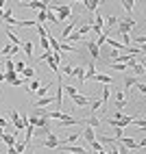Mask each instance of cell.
<instances>
[{
  "label": "cell",
  "instance_id": "1",
  "mask_svg": "<svg viewBox=\"0 0 146 154\" xmlns=\"http://www.w3.org/2000/svg\"><path fill=\"white\" fill-rule=\"evenodd\" d=\"M133 119L135 117H131V115H124V113H113V115L107 119V124H111L113 128H124V126H129V124H133Z\"/></svg>",
  "mask_w": 146,
  "mask_h": 154
},
{
  "label": "cell",
  "instance_id": "2",
  "mask_svg": "<svg viewBox=\"0 0 146 154\" xmlns=\"http://www.w3.org/2000/svg\"><path fill=\"white\" fill-rule=\"evenodd\" d=\"M48 9L57 13V22L68 20V17L72 15V7H70V5H50V2H48Z\"/></svg>",
  "mask_w": 146,
  "mask_h": 154
},
{
  "label": "cell",
  "instance_id": "3",
  "mask_svg": "<svg viewBox=\"0 0 146 154\" xmlns=\"http://www.w3.org/2000/svg\"><path fill=\"white\" fill-rule=\"evenodd\" d=\"M59 124L61 126H74V124H81L83 126V117H72V115H68V113H61Z\"/></svg>",
  "mask_w": 146,
  "mask_h": 154
},
{
  "label": "cell",
  "instance_id": "4",
  "mask_svg": "<svg viewBox=\"0 0 146 154\" xmlns=\"http://www.w3.org/2000/svg\"><path fill=\"white\" fill-rule=\"evenodd\" d=\"M28 124L33 126V128H35V126H37V128H46V126H48V117H35V115H31V117H28Z\"/></svg>",
  "mask_w": 146,
  "mask_h": 154
},
{
  "label": "cell",
  "instance_id": "5",
  "mask_svg": "<svg viewBox=\"0 0 146 154\" xmlns=\"http://www.w3.org/2000/svg\"><path fill=\"white\" fill-rule=\"evenodd\" d=\"M83 126H89V128H98L102 126V122L96 117V115H89V117H83Z\"/></svg>",
  "mask_w": 146,
  "mask_h": 154
},
{
  "label": "cell",
  "instance_id": "6",
  "mask_svg": "<svg viewBox=\"0 0 146 154\" xmlns=\"http://www.w3.org/2000/svg\"><path fill=\"white\" fill-rule=\"evenodd\" d=\"M85 46H87V52H89V57L96 61V59H100V50H98V46L94 44V42H85Z\"/></svg>",
  "mask_w": 146,
  "mask_h": 154
},
{
  "label": "cell",
  "instance_id": "7",
  "mask_svg": "<svg viewBox=\"0 0 146 154\" xmlns=\"http://www.w3.org/2000/svg\"><path fill=\"white\" fill-rule=\"evenodd\" d=\"M72 102H74V106H87L89 104V102H92V98L89 96H74V98H72Z\"/></svg>",
  "mask_w": 146,
  "mask_h": 154
},
{
  "label": "cell",
  "instance_id": "8",
  "mask_svg": "<svg viewBox=\"0 0 146 154\" xmlns=\"http://www.w3.org/2000/svg\"><path fill=\"white\" fill-rule=\"evenodd\" d=\"M22 7H28V9H39V11H46V9H48V2H39V0H33V2H22Z\"/></svg>",
  "mask_w": 146,
  "mask_h": 154
},
{
  "label": "cell",
  "instance_id": "9",
  "mask_svg": "<svg viewBox=\"0 0 146 154\" xmlns=\"http://www.w3.org/2000/svg\"><path fill=\"white\" fill-rule=\"evenodd\" d=\"M124 104H127V96H124V91H116V106H118L120 113H122Z\"/></svg>",
  "mask_w": 146,
  "mask_h": 154
},
{
  "label": "cell",
  "instance_id": "10",
  "mask_svg": "<svg viewBox=\"0 0 146 154\" xmlns=\"http://www.w3.org/2000/svg\"><path fill=\"white\" fill-rule=\"evenodd\" d=\"M39 146H41V148H57V146H59V139H57L55 135H50L48 139H44V141H41Z\"/></svg>",
  "mask_w": 146,
  "mask_h": 154
},
{
  "label": "cell",
  "instance_id": "11",
  "mask_svg": "<svg viewBox=\"0 0 146 154\" xmlns=\"http://www.w3.org/2000/svg\"><path fill=\"white\" fill-rule=\"evenodd\" d=\"M0 54H5L7 59H11L13 54H18V46H13V44H9V46H5L2 50H0Z\"/></svg>",
  "mask_w": 146,
  "mask_h": 154
},
{
  "label": "cell",
  "instance_id": "12",
  "mask_svg": "<svg viewBox=\"0 0 146 154\" xmlns=\"http://www.w3.org/2000/svg\"><path fill=\"white\" fill-rule=\"evenodd\" d=\"M2 20H5V22H9L11 26H18V20L13 17V11H11V9H5V13H2Z\"/></svg>",
  "mask_w": 146,
  "mask_h": 154
},
{
  "label": "cell",
  "instance_id": "13",
  "mask_svg": "<svg viewBox=\"0 0 146 154\" xmlns=\"http://www.w3.org/2000/svg\"><path fill=\"white\" fill-rule=\"evenodd\" d=\"M83 139H85L87 143H92L94 139H96V132H94V128H89V126H85V130H83V135H81Z\"/></svg>",
  "mask_w": 146,
  "mask_h": 154
},
{
  "label": "cell",
  "instance_id": "14",
  "mask_svg": "<svg viewBox=\"0 0 146 154\" xmlns=\"http://www.w3.org/2000/svg\"><path fill=\"white\" fill-rule=\"evenodd\" d=\"M50 102H53V98H48V96H44V98H37V100L33 102V104H35L37 109H46V106L50 104Z\"/></svg>",
  "mask_w": 146,
  "mask_h": 154
},
{
  "label": "cell",
  "instance_id": "15",
  "mask_svg": "<svg viewBox=\"0 0 146 154\" xmlns=\"http://www.w3.org/2000/svg\"><path fill=\"white\" fill-rule=\"evenodd\" d=\"M72 76H76L79 83L83 85V83H85V67H74V69H72Z\"/></svg>",
  "mask_w": 146,
  "mask_h": 154
},
{
  "label": "cell",
  "instance_id": "16",
  "mask_svg": "<svg viewBox=\"0 0 146 154\" xmlns=\"http://www.w3.org/2000/svg\"><path fill=\"white\" fill-rule=\"evenodd\" d=\"M7 37H9V42H11L13 46H20V37H18V33L13 28H7Z\"/></svg>",
  "mask_w": 146,
  "mask_h": 154
},
{
  "label": "cell",
  "instance_id": "17",
  "mask_svg": "<svg viewBox=\"0 0 146 154\" xmlns=\"http://www.w3.org/2000/svg\"><path fill=\"white\" fill-rule=\"evenodd\" d=\"M0 139H2V141L7 143V146H9V148H13V146H15V143H18V141H15V135H11V132H5V135H2V137H0Z\"/></svg>",
  "mask_w": 146,
  "mask_h": 154
},
{
  "label": "cell",
  "instance_id": "18",
  "mask_svg": "<svg viewBox=\"0 0 146 154\" xmlns=\"http://www.w3.org/2000/svg\"><path fill=\"white\" fill-rule=\"evenodd\" d=\"M94 80H98V83H102V85H113V78L107 76V74H96Z\"/></svg>",
  "mask_w": 146,
  "mask_h": 154
},
{
  "label": "cell",
  "instance_id": "19",
  "mask_svg": "<svg viewBox=\"0 0 146 154\" xmlns=\"http://www.w3.org/2000/svg\"><path fill=\"white\" fill-rule=\"evenodd\" d=\"M76 24H79V17H76V20H74V22H72V24H68V26H66L63 30H61V37H63V39H66V37H68V35L72 33V30H74V28H76Z\"/></svg>",
  "mask_w": 146,
  "mask_h": 154
},
{
  "label": "cell",
  "instance_id": "20",
  "mask_svg": "<svg viewBox=\"0 0 146 154\" xmlns=\"http://www.w3.org/2000/svg\"><path fill=\"white\" fill-rule=\"evenodd\" d=\"M94 76H96V65L89 63V65H87V72H85V80H92Z\"/></svg>",
  "mask_w": 146,
  "mask_h": 154
},
{
  "label": "cell",
  "instance_id": "21",
  "mask_svg": "<svg viewBox=\"0 0 146 154\" xmlns=\"http://www.w3.org/2000/svg\"><path fill=\"white\" fill-rule=\"evenodd\" d=\"M15 80H18L15 72H5V83H7V85H13Z\"/></svg>",
  "mask_w": 146,
  "mask_h": 154
},
{
  "label": "cell",
  "instance_id": "22",
  "mask_svg": "<svg viewBox=\"0 0 146 154\" xmlns=\"http://www.w3.org/2000/svg\"><path fill=\"white\" fill-rule=\"evenodd\" d=\"M18 26H26V28H35L37 22L35 20H18Z\"/></svg>",
  "mask_w": 146,
  "mask_h": 154
},
{
  "label": "cell",
  "instance_id": "23",
  "mask_svg": "<svg viewBox=\"0 0 146 154\" xmlns=\"http://www.w3.org/2000/svg\"><path fill=\"white\" fill-rule=\"evenodd\" d=\"M24 52H26V57L31 59V61H33V42H24Z\"/></svg>",
  "mask_w": 146,
  "mask_h": 154
},
{
  "label": "cell",
  "instance_id": "24",
  "mask_svg": "<svg viewBox=\"0 0 146 154\" xmlns=\"http://www.w3.org/2000/svg\"><path fill=\"white\" fill-rule=\"evenodd\" d=\"M48 44H50V50H53V52H59V42L53 35H48Z\"/></svg>",
  "mask_w": 146,
  "mask_h": 154
},
{
  "label": "cell",
  "instance_id": "25",
  "mask_svg": "<svg viewBox=\"0 0 146 154\" xmlns=\"http://www.w3.org/2000/svg\"><path fill=\"white\" fill-rule=\"evenodd\" d=\"M98 5L100 2H96V0H85V9H87V11H96Z\"/></svg>",
  "mask_w": 146,
  "mask_h": 154
},
{
  "label": "cell",
  "instance_id": "26",
  "mask_svg": "<svg viewBox=\"0 0 146 154\" xmlns=\"http://www.w3.org/2000/svg\"><path fill=\"white\" fill-rule=\"evenodd\" d=\"M109 96H111V89H109V85H105V89H102V96H100V100H102V104L109 100Z\"/></svg>",
  "mask_w": 146,
  "mask_h": 154
},
{
  "label": "cell",
  "instance_id": "27",
  "mask_svg": "<svg viewBox=\"0 0 146 154\" xmlns=\"http://www.w3.org/2000/svg\"><path fill=\"white\" fill-rule=\"evenodd\" d=\"M26 146H28V143H26V141H18V143H15V146H13V148H15V152H18V154H22V152L26 150Z\"/></svg>",
  "mask_w": 146,
  "mask_h": 154
},
{
  "label": "cell",
  "instance_id": "28",
  "mask_svg": "<svg viewBox=\"0 0 146 154\" xmlns=\"http://www.w3.org/2000/svg\"><path fill=\"white\" fill-rule=\"evenodd\" d=\"M79 139H81V135H68L63 141H59V143H76Z\"/></svg>",
  "mask_w": 146,
  "mask_h": 154
},
{
  "label": "cell",
  "instance_id": "29",
  "mask_svg": "<svg viewBox=\"0 0 146 154\" xmlns=\"http://www.w3.org/2000/svg\"><path fill=\"white\" fill-rule=\"evenodd\" d=\"M35 28H37V33H39V37H41V39H48V35H50V33H48V30L41 26V24H37Z\"/></svg>",
  "mask_w": 146,
  "mask_h": 154
},
{
  "label": "cell",
  "instance_id": "30",
  "mask_svg": "<svg viewBox=\"0 0 146 154\" xmlns=\"http://www.w3.org/2000/svg\"><path fill=\"white\" fill-rule=\"evenodd\" d=\"M89 30H92V24H79L76 33H79V35H83V33H89Z\"/></svg>",
  "mask_w": 146,
  "mask_h": 154
},
{
  "label": "cell",
  "instance_id": "31",
  "mask_svg": "<svg viewBox=\"0 0 146 154\" xmlns=\"http://www.w3.org/2000/svg\"><path fill=\"white\" fill-rule=\"evenodd\" d=\"M135 2H138V0H122V7L127 9V13H131V9H133Z\"/></svg>",
  "mask_w": 146,
  "mask_h": 154
},
{
  "label": "cell",
  "instance_id": "32",
  "mask_svg": "<svg viewBox=\"0 0 146 154\" xmlns=\"http://www.w3.org/2000/svg\"><path fill=\"white\" fill-rule=\"evenodd\" d=\"M50 59H53V50H48V52H44L41 57H37V59H35V63H37V61H50Z\"/></svg>",
  "mask_w": 146,
  "mask_h": 154
},
{
  "label": "cell",
  "instance_id": "33",
  "mask_svg": "<svg viewBox=\"0 0 146 154\" xmlns=\"http://www.w3.org/2000/svg\"><path fill=\"white\" fill-rule=\"evenodd\" d=\"M63 91H68V98H70V100H72V98H74V96H79V94H76V89H74V87H72V85H68V87H63Z\"/></svg>",
  "mask_w": 146,
  "mask_h": 154
},
{
  "label": "cell",
  "instance_id": "34",
  "mask_svg": "<svg viewBox=\"0 0 146 154\" xmlns=\"http://www.w3.org/2000/svg\"><path fill=\"white\" fill-rule=\"evenodd\" d=\"M133 85H138V78H133V76H129V78H124V87H133Z\"/></svg>",
  "mask_w": 146,
  "mask_h": 154
},
{
  "label": "cell",
  "instance_id": "35",
  "mask_svg": "<svg viewBox=\"0 0 146 154\" xmlns=\"http://www.w3.org/2000/svg\"><path fill=\"white\" fill-rule=\"evenodd\" d=\"M46 15H48V9H46V11H39V13H37V20H35V22H37V24L46 22Z\"/></svg>",
  "mask_w": 146,
  "mask_h": 154
},
{
  "label": "cell",
  "instance_id": "36",
  "mask_svg": "<svg viewBox=\"0 0 146 154\" xmlns=\"http://www.w3.org/2000/svg\"><path fill=\"white\" fill-rule=\"evenodd\" d=\"M89 106H92V111H98V109L102 106V100H100V98H98V100H92Z\"/></svg>",
  "mask_w": 146,
  "mask_h": 154
},
{
  "label": "cell",
  "instance_id": "37",
  "mask_svg": "<svg viewBox=\"0 0 146 154\" xmlns=\"http://www.w3.org/2000/svg\"><path fill=\"white\" fill-rule=\"evenodd\" d=\"M9 119H11V122H13V124H18V122H20V113H18V111L13 109L11 113H9Z\"/></svg>",
  "mask_w": 146,
  "mask_h": 154
},
{
  "label": "cell",
  "instance_id": "38",
  "mask_svg": "<svg viewBox=\"0 0 146 154\" xmlns=\"http://www.w3.org/2000/svg\"><path fill=\"white\" fill-rule=\"evenodd\" d=\"M66 39H68V42L72 44V42H79V39H83V35H79V33H70Z\"/></svg>",
  "mask_w": 146,
  "mask_h": 154
},
{
  "label": "cell",
  "instance_id": "39",
  "mask_svg": "<svg viewBox=\"0 0 146 154\" xmlns=\"http://www.w3.org/2000/svg\"><path fill=\"white\" fill-rule=\"evenodd\" d=\"M102 22H105V17H102V15H94V26L102 28Z\"/></svg>",
  "mask_w": 146,
  "mask_h": 154
},
{
  "label": "cell",
  "instance_id": "40",
  "mask_svg": "<svg viewBox=\"0 0 146 154\" xmlns=\"http://www.w3.org/2000/svg\"><path fill=\"white\" fill-rule=\"evenodd\" d=\"M131 42H133L135 46H140V48H142V46H144V42H146V37H144V35H140V37H135V39H131Z\"/></svg>",
  "mask_w": 146,
  "mask_h": 154
},
{
  "label": "cell",
  "instance_id": "41",
  "mask_svg": "<svg viewBox=\"0 0 146 154\" xmlns=\"http://www.w3.org/2000/svg\"><path fill=\"white\" fill-rule=\"evenodd\" d=\"M133 69H135V74H138V76H144V65L142 63H135Z\"/></svg>",
  "mask_w": 146,
  "mask_h": 154
},
{
  "label": "cell",
  "instance_id": "42",
  "mask_svg": "<svg viewBox=\"0 0 146 154\" xmlns=\"http://www.w3.org/2000/svg\"><path fill=\"white\" fill-rule=\"evenodd\" d=\"M39 87H41V83H39V80H33V83L28 85V91H31V94H33V91H37Z\"/></svg>",
  "mask_w": 146,
  "mask_h": 154
},
{
  "label": "cell",
  "instance_id": "43",
  "mask_svg": "<svg viewBox=\"0 0 146 154\" xmlns=\"http://www.w3.org/2000/svg\"><path fill=\"white\" fill-rule=\"evenodd\" d=\"M59 50H76L74 46H70L68 42H59Z\"/></svg>",
  "mask_w": 146,
  "mask_h": 154
},
{
  "label": "cell",
  "instance_id": "44",
  "mask_svg": "<svg viewBox=\"0 0 146 154\" xmlns=\"http://www.w3.org/2000/svg\"><path fill=\"white\" fill-rule=\"evenodd\" d=\"M37 96H39V98H44V96H48V87H46V85H41V87L37 89Z\"/></svg>",
  "mask_w": 146,
  "mask_h": 154
},
{
  "label": "cell",
  "instance_id": "45",
  "mask_svg": "<svg viewBox=\"0 0 146 154\" xmlns=\"http://www.w3.org/2000/svg\"><path fill=\"white\" fill-rule=\"evenodd\" d=\"M59 69H61V74H63V76H72V69H74V67L66 65V67H59Z\"/></svg>",
  "mask_w": 146,
  "mask_h": 154
},
{
  "label": "cell",
  "instance_id": "46",
  "mask_svg": "<svg viewBox=\"0 0 146 154\" xmlns=\"http://www.w3.org/2000/svg\"><path fill=\"white\" fill-rule=\"evenodd\" d=\"M111 69H118V72H124V69H127V63H113V65H111Z\"/></svg>",
  "mask_w": 146,
  "mask_h": 154
},
{
  "label": "cell",
  "instance_id": "47",
  "mask_svg": "<svg viewBox=\"0 0 146 154\" xmlns=\"http://www.w3.org/2000/svg\"><path fill=\"white\" fill-rule=\"evenodd\" d=\"M107 24H109V26H116V24H118V17H116V15H109V17H107Z\"/></svg>",
  "mask_w": 146,
  "mask_h": 154
},
{
  "label": "cell",
  "instance_id": "48",
  "mask_svg": "<svg viewBox=\"0 0 146 154\" xmlns=\"http://www.w3.org/2000/svg\"><path fill=\"white\" fill-rule=\"evenodd\" d=\"M120 39L124 42L122 46H127V48H129V44H131V35H120Z\"/></svg>",
  "mask_w": 146,
  "mask_h": 154
},
{
  "label": "cell",
  "instance_id": "49",
  "mask_svg": "<svg viewBox=\"0 0 146 154\" xmlns=\"http://www.w3.org/2000/svg\"><path fill=\"white\" fill-rule=\"evenodd\" d=\"M15 128H18V130H24V128H26V122H24L22 117H20V122L15 124Z\"/></svg>",
  "mask_w": 146,
  "mask_h": 154
},
{
  "label": "cell",
  "instance_id": "50",
  "mask_svg": "<svg viewBox=\"0 0 146 154\" xmlns=\"http://www.w3.org/2000/svg\"><path fill=\"white\" fill-rule=\"evenodd\" d=\"M133 124L138 126V128H146V122L144 119H133Z\"/></svg>",
  "mask_w": 146,
  "mask_h": 154
},
{
  "label": "cell",
  "instance_id": "51",
  "mask_svg": "<svg viewBox=\"0 0 146 154\" xmlns=\"http://www.w3.org/2000/svg\"><path fill=\"white\" fill-rule=\"evenodd\" d=\"M41 50H46V52L50 50V44H48V39H41Z\"/></svg>",
  "mask_w": 146,
  "mask_h": 154
},
{
  "label": "cell",
  "instance_id": "52",
  "mask_svg": "<svg viewBox=\"0 0 146 154\" xmlns=\"http://www.w3.org/2000/svg\"><path fill=\"white\" fill-rule=\"evenodd\" d=\"M122 137H124V132H122V128H116V141H118V139H122Z\"/></svg>",
  "mask_w": 146,
  "mask_h": 154
},
{
  "label": "cell",
  "instance_id": "53",
  "mask_svg": "<svg viewBox=\"0 0 146 154\" xmlns=\"http://www.w3.org/2000/svg\"><path fill=\"white\" fill-rule=\"evenodd\" d=\"M46 20H50L53 24H57V15H50V13H48V15H46Z\"/></svg>",
  "mask_w": 146,
  "mask_h": 154
},
{
  "label": "cell",
  "instance_id": "54",
  "mask_svg": "<svg viewBox=\"0 0 146 154\" xmlns=\"http://www.w3.org/2000/svg\"><path fill=\"white\" fill-rule=\"evenodd\" d=\"M138 91H140V94H146V87L142 83H138Z\"/></svg>",
  "mask_w": 146,
  "mask_h": 154
},
{
  "label": "cell",
  "instance_id": "55",
  "mask_svg": "<svg viewBox=\"0 0 146 154\" xmlns=\"http://www.w3.org/2000/svg\"><path fill=\"white\" fill-rule=\"evenodd\" d=\"M92 33H98V35H100V33H102V28H98V26H94V24H92Z\"/></svg>",
  "mask_w": 146,
  "mask_h": 154
},
{
  "label": "cell",
  "instance_id": "56",
  "mask_svg": "<svg viewBox=\"0 0 146 154\" xmlns=\"http://www.w3.org/2000/svg\"><path fill=\"white\" fill-rule=\"evenodd\" d=\"M0 126H2V128H7V119H5V117H0Z\"/></svg>",
  "mask_w": 146,
  "mask_h": 154
},
{
  "label": "cell",
  "instance_id": "57",
  "mask_svg": "<svg viewBox=\"0 0 146 154\" xmlns=\"http://www.w3.org/2000/svg\"><path fill=\"white\" fill-rule=\"evenodd\" d=\"M7 154H18V152H15V148H9V152H7Z\"/></svg>",
  "mask_w": 146,
  "mask_h": 154
},
{
  "label": "cell",
  "instance_id": "58",
  "mask_svg": "<svg viewBox=\"0 0 146 154\" xmlns=\"http://www.w3.org/2000/svg\"><path fill=\"white\" fill-rule=\"evenodd\" d=\"M0 83H5V72H0Z\"/></svg>",
  "mask_w": 146,
  "mask_h": 154
},
{
  "label": "cell",
  "instance_id": "59",
  "mask_svg": "<svg viewBox=\"0 0 146 154\" xmlns=\"http://www.w3.org/2000/svg\"><path fill=\"white\" fill-rule=\"evenodd\" d=\"M94 154H109V152H105V148H102L100 152H94Z\"/></svg>",
  "mask_w": 146,
  "mask_h": 154
},
{
  "label": "cell",
  "instance_id": "60",
  "mask_svg": "<svg viewBox=\"0 0 146 154\" xmlns=\"http://www.w3.org/2000/svg\"><path fill=\"white\" fill-rule=\"evenodd\" d=\"M2 135H5V128H2V126H0V137H2Z\"/></svg>",
  "mask_w": 146,
  "mask_h": 154
},
{
  "label": "cell",
  "instance_id": "61",
  "mask_svg": "<svg viewBox=\"0 0 146 154\" xmlns=\"http://www.w3.org/2000/svg\"><path fill=\"white\" fill-rule=\"evenodd\" d=\"M26 148H28V146H26ZM28 154H33V148H28Z\"/></svg>",
  "mask_w": 146,
  "mask_h": 154
},
{
  "label": "cell",
  "instance_id": "62",
  "mask_svg": "<svg viewBox=\"0 0 146 154\" xmlns=\"http://www.w3.org/2000/svg\"><path fill=\"white\" fill-rule=\"evenodd\" d=\"M2 13H5V9H0V17H2Z\"/></svg>",
  "mask_w": 146,
  "mask_h": 154
},
{
  "label": "cell",
  "instance_id": "63",
  "mask_svg": "<svg viewBox=\"0 0 146 154\" xmlns=\"http://www.w3.org/2000/svg\"><path fill=\"white\" fill-rule=\"evenodd\" d=\"M66 154H70V152H66Z\"/></svg>",
  "mask_w": 146,
  "mask_h": 154
}]
</instances>
